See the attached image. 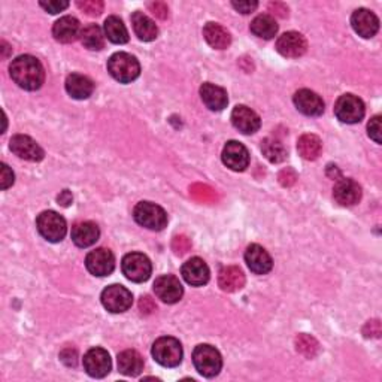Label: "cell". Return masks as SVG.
Instances as JSON below:
<instances>
[{"instance_id": "6da1fadb", "label": "cell", "mask_w": 382, "mask_h": 382, "mask_svg": "<svg viewBox=\"0 0 382 382\" xmlns=\"http://www.w3.org/2000/svg\"><path fill=\"white\" fill-rule=\"evenodd\" d=\"M9 73L17 86L27 91L39 90L45 81V72L40 61L36 57L27 54L13 60L9 66Z\"/></svg>"}, {"instance_id": "7a4b0ae2", "label": "cell", "mask_w": 382, "mask_h": 382, "mask_svg": "<svg viewBox=\"0 0 382 382\" xmlns=\"http://www.w3.org/2000/svg\"><path fill=\"white\" fill-rule=\"evenodd\" d=\"M108 70L114 79L121 84H129L139 77L141 65L132 54L116 52L108 60Z\"/></svg>"}, {"instance_id": "3957f363", "label": "cell", "mask_w": 382, "mask_h": 382, "mask_svg": "<svg viewBox=\"0 0 382 382\" xmlns=\"http://www.w3.org/2000/svg\"><path fill=\"white\" fill-rule=\"evenodd\" d=\"M153 357L165 367H176L183 362V345L175 337L163 336L153 345Z\"/></svg>"}, {"instance_id": "277c9868", "label": "cell", "mask_w": 382, "mask_h": 382, "mask_svg": "<svg viewBox=\"0 0 382 382\" xmlns=\"http://www.w3.org/2000/svg\"><path fill=\"white\" fill-rule=\"evenodd\" d=\"M193 363L197 372L205 378H214L222 367V358L212 345H197L193 351Z\"/></svg>"}, {"instance_id": "5b68a950", "label": "cell", "mask_w": 382, "mask_h": 382, "mask_svg": "<svg viewBox=\"0 0 382 382\" xmlns=\"http://www.w3.org/2000/svg\"><path fill=\"white\" fill-rule=\"evenodd\" d=\"M133 217L139 226L160 231L167 226V214L166 211L153 201H141L135 206Z\"/></svg>"}, {"instance_id": "8992f818", "label": "cell", "mask_w": 382, "mask_h": 382, "mask_svg": "<svg viewBox=\"0 0 382 382\" xmlns=\"http://www.w3.org/2000/svg\"><path fill=\"white\" fill-rule=\"evenodd\" d=\"M36 227L40 236L52 243H57L65 239L68 231L66 220L54 211L42 212L36 220Z\"/></svg>"}, {"instance_id": "52a82bcc", "label": "cell", "mask_w": 382, "mask_h": 382, "mask_svg": "<svg viewBox=\"0 0 382 382\" xmlns=\"http://www.w3.org/2000/svg\"><path fill=\"white\" fill-rule=\"evenodd\" d=\"M121 269L125 278L132 282H145L150 280L153 272V264L146 256L141 252H130L124 256L121 261Z\"/></svg>"}, {"instance_id": "ba28073f", "label": "cell", "mask_w": 382, "mask_h": 382, "mask_svg": "<svg viewBox=\"0 0 382 382\" xmlns=\"http://www.w3.org/2000/svg\"><path fill=\"white\" fill-rule=\"evenodd\" d=\"M100 299L105 310L112 314L125 312L127 310H130V306L133 303L132 293L127 290L125 286L119 284L106 286V289L102 291Z\"/></svg>"}, {"instance_id": "9c48e42d", "label": "cell", "mask_w": 382, "mask_h": 382, "mask_svg": "<svg viewBox=\"0 0 382 382\" xmlns=\"http://www.w3.org/2000/svg\"><path fill=\"white\" fill-rule=\"evenodd\" d=\"M335 115L346 124L360 123L365 116V103L354 94H344L335 105Z\"/></svg>"}, {"instance_id": "30bf717a", "label": "cell", "mask_w": 382, "mask_h": 382, "mask_svg": "<svg viewBox=\"0 0 382 382\" xmlns=\"http://www.w3.org/2000/svg\"><path fill=\"white\" fill-rule=\"evenodd\" d=\"M84 369L93 378H105L111 372V357L103 348H91L84 356Z\"/></svg>"}, {"instance_id": "8fae6325", "label": "cell", "mask_w": 382, "mask_h": 382, "mask_svg": "<svg viewBox=\"0 0 382 382\" xmlns=\"http://www.w3.org/2000/svg\"><path fill=\"white\" fill-rule=\"evenodd\" d=\"M86 266L94 277H108L115 269V257L111 250L98 248L89 252Z\"/></svg>"}, {"instance_id": "7c38bea8", "label": "cell", "mask_w": 382, "mask_h": 382, "mask_svg": "<svg viewBox=\"0 0 382 382\" xmlns=\"http://www.w3.org/2000/svg\"><path fill=\"white\" fill-rule=\"evenodd\" d=\"M9 148L15 155L24 158L27 162H40L45 157V151L42 150L36 141L26 135H15L9 142Z\"/></svg>"}, {"instance_id": "4fadbf2b", "label": "cell", "mask_w": 382, "mask_h": 382, "mask_svg": "<svg viewBox=\"0 0 382 382\" xmlns=\"http://www.w3.org/2000/svg\"><path fill=\"white\" fill-rule=\"evenodd\" d=\"M154 293L162 302L172 305L181 300L184 289L181 282L174 275H162L154 282Z\"/></svg>"}, {"instance_id": "5bb4252c", "label": "cell", "mask_w": 382, "mask_h": 382, "mask_svg": "<svg viewBox=\"0 0 382 382\" xmlns=\"http://www.w3.org/2000/svg\"><path fill=\"white\" fill-rule=\"evenodd\" d=\"M307 49V42L302 33L286 31L277 40V51L286 59H299Z\"/></svg>"}, {"instance_id": "9a60e30c", "label": "cell", "mask_w": 382, "mask_h": 382, "mask_svg": "<svg viewBox=\"0 0 382 382\" xmlns=\"http://www.w3.org/2000/svg\"><path fill=\"white\" fill-rule=\"evenodd\" d=\"M222 163L235 172L245 171L250 165V153L245 146L238 141H230L222 150Z\"/></svg>"}, {"instance_id": "2e32d148", "label": "cell", "mask_w": 382, "mask_h": 382, "mask_svg": "<svg viewBox=\"0 0 382 382\" xmlns=\"http://www.w3.org/2000/svg\"><path fill=\"white\" fill-rule=\"evenodd\" d=\"M231 123L243 135L256 133L261 125L260 116L245 105H238L236 108L233 109Z\"/></svg>"}, {"instance_id": "e0dca14e", "label": "cell", "mask_w": 382, "mask_h": 382, "mask_svg": "<svg viewBox=\"0 0 382 382\" xmlns=\"http://www.w3.org/2000/svg\"><path fill=\"white\" fill-rule=\"evenodd\" d=\"M351 26L358 36L365 39L374 38L379 30V20L378 17L370 13L369 9H357L351 17Z\"/></svg>"}, {"instance_id": "ac0fdd59", "label": "cell", "mask_w": 382, "mask_h": 382, "mask_svg": "<svg viewBox=\"0 0 382 382\" xmlns=\"http://www.w3.org/2000/svg\"><path fill=\"white\" fill-rule=\"evenodd\" d=\"M297 111L307 116H320L324 112V102L316 93L303 89L299 90L293 98Z\"/></svg>"}, {"instance_id": "d6986e66", "label": "cell", "mask_w": 382, "mask_h": 382, "mask_svg": "<svg viewBox=\"0 0 382 382\" xmlns=\"http://www.w3.org/2000/svg\"><path fill=\"white\" fill-rule=\"evenodd\" d=\"M245 261L251 272L256 275H266L272 270L273 261L270 254L264 250L263 247L257 245V243H252L245 251Z\"/></svg>"}, {"instance_id": "ffe728a7", "label": "cell", "mask_w": 382, "mask_h": 382, "mask_svg": "<svg viewBox=\"0 0 382 382\" xmlns=\"http://www.w3.org/2000/svg\"><path fill=\"white\" fill-rule=\"evenodd\" d=\"M335 200L342 206H354L362 199V187L354 179H339L333 188Z\"/></svg>"}, {"instance_id": "44dd1931", "label": "cell", "mask_w": 382, "mask_h": 382, "mask_svg": "<svg viewBox=\"0 0 382 382\" xmlns=\"http://www.w3.org/2000/svg\"><path fill=\"white\" fill-rule=\"evenodd\" d=\"M81 24L75 17H61L52 27V36L61 44H72L81 36Z\"/></svg>"}, {"instance_id": "7402d4cb", "label": "cell", "mask_w": 382, "mask_h": 382, "mask_svg": "<svg viewBox=\"0 0 382 382\" xmlns=\"http://www.w3.org/2000/svg\"><path fill=\"white\" fill-rule=\"evenodd\" d=\"M181 273H183V278L187 281V284L193 286H201L208 284L209 275H211L208 264L199 257H193L188 261H185Z\"/></svg>"}, {"instance_id": "603a6c76", "label": "cell", "mask_w": 382, "mask_h": 382, "mask_svg": "<svg viewBox=\"0 0 382 382\" xmlns=\"http://www.w3.org/2000/svg\"><path fill=\"white\" fill-rule=\"evenodd\" d=\"M100 230L91 221H79L72 227V240L79 248H87L99 240Z\"/></svg>"}, {"instance_id": "cb8c5ba5", "label": "cell", "mask_w": 382, "mask_h": 382, "mask_svg": "<svg viewBox=\"0 0 382 382\" xmlns=\"http://www.w3.org/2000/svg\"><path fill=\"white\" fill-rule=\"evenodd\" d=\"M200 98L211 111H222L229 103L227 91L211 82H205L200 87Z\"/></svg>"}, {"instance_id": "d4e9b609", "label": "cell", "mask_w": 382, "mask_h": 382, "mask_svg": "<svg viewBox=\"0 0 382 382\" xmlns=\"http://www.w3.org/2000/svg\"><path fill=\"white\" fill-rule=\"evenodd\" d=\"M66 91L70 98L77 100L89 99L94 91V82L81 73H72L66 78Z\"/></svg>"}, {"instance_id": "484cf974", "label": "cell", "mask_w": 382, "mask_h": 382, "mask_svg": "<svg viewBox=\"0 0 382 382\" xmlns=\"http://www.w3.org/2000/svg\"><path fill=\"white\" fill-rule=\"evenodd\" d=\"M218 285L222 291H239L245 285V275H243V272L238 266L222 268L218 273Z\"/></svg>"}, {"instance_id": "4316f807", "label": "cell", "mask_w": 382, "mask_h": 382, "mask_svg": "<svg viewBox=\"0 0 382 382\" xmlns=\"http://www.w3.org/2000/svg\"><path fill=\"white\" fill-rule=\"evenodd\" d=\"M132 24H133V30H135L136 36L141 40L151 42V40L157 39L158 27L155 26L154 21L150 17H146L144 13L136 10V13L132 15Z\"/></svg>"}, {"instance_id": "83f0119b", "label": "cell", "mask_w": 382, "mask_h": 382, "mask_svg": "<svg viewBox=\"0 0 382 382\" xmlns=\"http://www.w3.org/2000/svg\"><path fill=\"white\" fill-rule=\"evenodd\" d=\"M119 370L125 376H137L144 370V358L135 349H125L119 354Z\"/></svg>"}, {"instance_id": "f1b7e54d", "label": "cell", "mask_w": 382, "mask_h": 382, "mask_svg": "<svg viewBox=\"0 0 382 382\" xmlns=\"http://www.w3.org/2000/svg\"><path fill=\"white\" fill-rule=\"evenodd\" d=\"M297 151L305 160H316L323 151V142L320 137L312 133H306L297 141Z\"/></svg>"}, {"instance_id": "f546056e", "label": "cell", "mask_w": 382, "mask_h": 382, "mask_svg": "<svg viewBox=\"0 0 382 382\" xmlns=\"http://www.w3.org/2000/svg\"><path fill=\"white\" fill-rule=\"evenodd\" d=\"M204 36L208 44L215 49H226L231 42L229 31L217 23H208L204 27Z\"/></svg>"}, {"instance_id": "4dcf8cb0", "label": "cell", "mask_w": 382, "mask_h": 382, "mask_svg": "<svg viewBox=\"0 0 382 382\" xmlns=\"http://www.w3.org/2000/svg\"><path fill=\"white\" fill-rule=\"evenodd\" d=\"M105 36L108 38L112 44H125V42H129V31H127L124 23L121 21V18L119 17H108L105 20Z\"/></svg>"}, {"instance_id": "1f68e13d", "label": "cell", "mask_w": 382, "mask_h": 382, "mask_svg": "<svg viewBox=\"0 0 382 382\" xmlns=\"http://www.w3.org/2000/svg\"><path fill=\"white\" fill-rule=\"evenodd\" d=\"M250 29L254 35H256L257 38H261V39H272L278 33L277 21H275V18L268 14H263V15H259L254 18Z\"/></svg>"}, {"instance_id": "d6a6232c", "label": "cell", "mask_w": 382, "mask_h": 382, "mask_svg": "<svg viewBox=\"0 0 382 382\" xmlns=\"http://www.w3.org/2000/svg\"><path fill=\"white\" fill-rule=\"evenodd\" d=\"M81 42L91 51H100L105 47V33L98 24H89L81 31Z\"/></svg>"}, {"instance_id": "836d02e7", "label": "cell", "mask_w": 382, "mask_h": 382, "mask_svg": "<svg viewBox=\"0 0 382 382\" xmlns=\"http://www.w3.org/2000/svg\"><path fill=\"white\" fill-rule=\"evenodd\" d=\"M261 151L270 163H281L286 158V150L284 144L278 139H273V137H266L261 142Z\"/></svg>"}, {"instance_id": "e575fe53", "label": "cell", "mask_w": 382, "mask_h": 382, "mask_svg": "<svg viewBox=\"0 0 382 382\" xmlns=\"http://www.w3.org/2000/svg\"><path fill=\"white\" fill-rule=\"evenodd\" d=\"M296 348L302 356L312 358L320 351V345L315 341V339L310 335H300L296 337Z\"/></svg>"}, {"instance_id": "d590c367", "label": "cell", "mask_w": 382, "mask_h": 382, "mask_svg": "<svg viewBox=\"0 0 382 382\" xmlns=\"http://www.w3.org/2000/svg\"><path fill=\"white\" fill-rule=\"evenodd\" d=\"M77 6L82 10V13H86L87 15H91V17L100 15L105 8L103 2H100V0H78Z\"/></svg>"}, {"instance_id": "8d00e7d4", "label": "cell", "mask_w": 382, "mask_h": 382, "mask_svg": "<svg viewBox=\"0 0 382 382\" xmlns=\"http://www.w3.org/2000/svg\"><path fill=\"white\" fill-rule=\"evenodd\" d=\"M381 115H375L372 120L367 124V133L370 139H374L376 144H381Z\"/></svg>"}, {"instance_id": "74e56055", "label": "cell", "mask_w": 382, "mask_h": 382, "mask_svg": "<svg viewBox=\"0 0 382 382\" xmlns=\"http://www.w3.org/2000/svg\"><path fill=\"white\" fill-rule=\"evenodd\" d=\"M14 178H15L14 172L10 171L8 165H5V163L0 165V187H2V190H6L13 185Z\"/></svg>"}, {"instance_id": "f35d334b", "label": "cell", "mask_w": 382, "mask_h": 382, "mask_svg": "<svg viewBox=\"0 0 382 382\" xmlns=\"http://www.w3.org/2000/svg\"><path fill=\"white\" fill-rule=\"evenodd\" d=\"M39 5L44 8L49 14H59L61 10L69 8V2H59V0H49V2H39Z\"/></svg>"}, {"instance_id": "ab89813d", "label": "cell", "mask_w": 382, "mask_h": 382, "mask_svg": "<svg viewBox=\"0 0 382 382\" xmlns=\"http://www.w3.org/2000/svg\"><path fill=\"white\" fill-rule=\"evenodd\" d=\"M231 6L235 8L238 10V13H240V14H251V13H254V10L257 9L259 3L254 2V0H252V2H247V0H240V2H231Z\"/></svg>"}, {"instance_id": "60d3db41", "label": "cell", "mask_w": 382, "mask_h": 382, "mask_svg": "<svg viewBox=\"0 0 382 382\" xmlns=\"http://www.w3.org/2000/svg\"><path fill=\"white\" fill-rule=\"evenodd\" d=\"M61 362L68 365V366H77V358H78V354L75 349H72V348H66V349H63L61 354Z\"/></svg>"}, {"instance_id": "b9f144b4", "label": "cell", "mask_w": 382, "mask_h": 382, "mask_svg": "<svg viewBox=\"0 0 382 382\" xmlns=\"http://www.w3.org/2000/svg\"><path fill=\"white\" fill-rule=\"evenodd\" d=\"M363 333L366 337H379L381 336V324L378 320L375 321H369L365 328H363Z\"/></svg>"}, {"instance_id": "7bdbcfd3", "label": "cell", "mask_w": 382, "mask_h": 382, "mask_svg": "<svg viewBox=\"0 0 382 382\" xmlns=\"http://www.w3.org/2000/svg\"><path fill=\"white\" fill-rule=\"evenodd\" d=\"M150 9H151V13L154 15H157L158 18H162L165 20L167 17V6L162 2H155V3H150Z\"/></svg>"}, {"instance_id": "ee69618b", "label": "cell", "mask_w": 382, "mask_h": 382, "mask_svg": "<svg viewBox=\"0 0 382 382\" xmlns=\"http://www.w3.org/2000/svg\"><path fill=\"white\" fill-rule=\"evenodd\" d=\"M139 307H141L142 314H150V312L155 311V305H154V302H153V299L150 296L142 297L141 302H139Z\"/></svg>"}, {"instance_id": "f6af8a7d", "label": "cell", "mask_w": 382, "mask_h": 382, "mask_svg": "<svg viewBox=\"0 0 382 382\" xmlns=\"http://www.w3.org/2000/svg\"><path fill=\"white\" fill-rule=\"evenodd\" d=\"M269 9L275 10V14L280 15V17H285V15H289V9H286L284 5L281 3H270L269 5Z\"/></svg>"}, {"instance_id": "bcb514c9", "label": "cell", "mask_w": 382, "mask_h": 382, "mask_svg": "<svg viewBox=\"0 0 382 382\" xmlns=\"http://www.w3.org/2000/svg\"><path fill=\"white\" fill-rule=\"evenodd\" d=\"M59 201L63 206H68L69 204H72V194L69 193V190L63 191V193L59 196Z\"/></svg>"}]
</instances>
